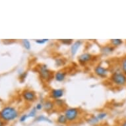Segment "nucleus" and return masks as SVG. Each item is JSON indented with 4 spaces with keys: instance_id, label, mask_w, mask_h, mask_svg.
<instances>
[{
    "instance_id": "1",
    "label": "nucleus",
    "mask_w": 126,
    "mask_h": 126,
    "mask_svg": "<svg viewBox=\"0 0 126 126\" xmlns=\"http://www.w3.org/2000/svg\"><path fill=\"white\" fill-rule=\"evenodd\" d=\"M0 116L5 121H11L15 119L18 116V112L12 107H6L0 112Z\"/></svg>"
},
{
    "instance_id": "2",
    "label": "nucleus",
    "mask_w": 126,
    "mask_h": 126,
    "mask_svg": "<svg viewBox=\"0 0 126 126\" xmlns=\"http://www.w3.org/2000/svg\"><path fill=\"white\" fill-rule=\"evenodd\" d=\"M111 80L112 83L119 87L126 85V75L123 72L116 71L114 73L111 77Z\"/></svg>"
},
{
    "instance_id": "3",
    "label": "nucleus",
    "mask_w": 126,
    "mask_h": 126,
    "mask_svg": "<svg viewBox=\"0 0 126 126\" xmlns=\"http://www.w3.org/2000/svg\"><path fill=\"white\" fill-rule=\"evenodd\" d=\"M65 116L68 122H73L79 116V110L77 108H69L65 112Z\"/></svg>"
},
{
    "instance_id": "4",
    "label": "nucleus",
    "mask_w": 126,
    "mask_h": 126,
    "mask_svg": "<svg viewBox=\"0 0 126 126\" xmlns=\"http://www.w3.org/2000/svg\"><path fill=\"white\" fill-rule=\"evenodd\" d=\"M39 73L41 78L43 80L48 81V80L50 79V77H51V72L47 68V66L46 65H41L40 68Z\"/></svg>"
},
{
    "instance_id": "5",
    "label": "nucleus",
    "mask_w": 126,
    "mask_h": 126,
    "mask_svg": "<svg viewBox=\"0 0 126 126\" xmlns=\"http://www.w3.org/2000/svg\"><path fill=\"white\" fill-rule=\"evenodd\" d=\"M94 72H95L96 75H97L98 76L100 77H106L108 73L107 69L104 68V67L100 66V65L96 67L94 69Z\"/></svg>"
},
{
    "instance_id": "6",
    "label": "nucleus",
    "mask_w": 126,
    "mask_h": 126,
    "mask_svg": "<svg viewBox=\"0 0 126 126\" xmlns=\"http://www.w3.org/2000/svg\"><path fill=\"white\" fill-rule=\"evenodd\" d=\"M92 59V56L89 53H85L81 54L78 58L79 62L81 64H85L87 62H89Z\"/></svg>"
},
{
    "instance_id": "7",
    "label": "nucleus",
    "mask_w": 126,
    "mask_h": 126,
    "mask_svg": "<svg viewBox=\"0 0 126 126\" xmlns=\"http://www.w3.org/2000/svg\"><path fill=\"white\" fill-rule=\"evenodd\" d=\"M23 97L26 100L29 102L33 101L35 99V94L34 92L31 91H25L23 94Z\"/></svg>"
},
{
    "instance_id": "8",
    "label": "nucleus",
    "mask_w": 126,
    "mask_h": 126,
    "mask_svg": "<svg viewBox=\"0 0 126 126\" xmlns=\"http://www.w3.org/2000/svg\"><path fill=\"white\" fill-rule=\"evenodd\" d=\"M63 91L62 89H53L51 91V96L56 100L59 99L63 96Z\"/></svg>"
},
{
    "instance_id": "9",
    "label": "nucleus",
    "mask_w": 126,
    "mask_h": 126,
    "mask_svg": "<svg viewBox=\"0 0 126 126\" xmlns=\"http://www.w3.org/2000/svg\"><path fill=\"white\" fill-rule=\"evenodd\" d=\"M81 44V42L80 40H77L71 46V53L72 54V56H75V54H76L77 52V50L80 47V46Z\"/></svg>"
},
{
    "instance_id": "10",
    "label": "nucleus",
    "mask_w": 126,
    "mask_h": 126,
    "mask_svg": "<svg viewBox=\"0 0 126 126\" xmlns=\"http://www.w3.org/2000/svg\"><path fill=\"white\" fill-rule=\"evenodd\" d=\"M65 73H63L62 71H59V72L56 73V75H55V78L57 81H63L65 79Z\"/></svg>"
},
{
    "instance_id": "11",
    "label": "nucleus",
    "mask_w": 126,
    "mask_h": 126,
    "mask_svg": "<svg viewBox=\"0 0 126 126\" xmlns=\"http://www.w3.org/2000/svg\"><path fill=\"white\" fill-rule=\"evenodd\" d=\"M114 46H106L104 47H103V48L102 49V53L105 54H110V53H112V52H114Z\"/></svg>"
},
{
    "instance_id": "12",
    "label": "nucleus",
    "mask_w": 126,
    "mask_h": 126,
    "mask_svg": "<svg viewBox=\"0 0 126 126\" xmlns=\"http://www.w3.org/2000/svg\"><path fill=\"white\" fill-rule=\"evenodd\" d=\"M54 102H52L51 101H46L44 104V109L46 110V111H50L51 110L53 109V108H54Z\"/></svg>"
},
{
    "instance_id": "13",
    "label": "nucleus",
    "mask_w": 126,
    "mask_h": 126,
    "mask_svg": "<svg viewBox=\"0 0 126 126\" xmlns=\"http://www.w3.org/2000/svg\"><path fill=\"white\" fill-rule=\"evenodd\" d=\"M110 42H111V44L115 48V47H118L119 46L122 45L123 44V40L121 39H112L110 40Z\"/></svg>"
},
{
    "instance_id": "14",
    "label": "nucleus",
    "mask_w": 126,
    "mask_h": 126,
    "mask_svg": "<svg viewBox=\"0 0 126 126\" xmlns=\"http://www.w3.org/2000/svg\"><path fill=\"white\" fill-rule=\"evenodd\" d=\"M121 69H122V72L126 75V56L122 58L121 61Z\"/></svg>"
},
{
    "instance_id": "15",
    "label": "nucleus",
    "mask_w": 126,
    "mask_h": 126,
    "mask_svg": "<svg viewBox=\"0 0 126 126\" xmlns=\"http://www.w3.org/2000/svg\"><path fill=\"white\" fill-rule=\"evenodd\" d=\"M67 120L66 117L65 115H60L58 118V122L60 124H66Z\"/></svg>"
},
{
    "instance_id": "16",
    "label": "nucleus",
    "mask_w": 126,
    "mask_h": 126,
    "mask_svg": "<svg viewBox=\"0 0 126 126\" xmlns=\"http://www.w3.org/2000/svg\"><path fill=\"white\" fill-rule=\"evenodd\" d=\"M23 44L27 50H30L31 48L30 42L28 40H23Z\"/></svg>"
},
{
    "instance_id": "17",
    "label": "nucleus",
    "mask_w": 126,
    "mask_h": 126,
    "mask_svg": "<svg viewBox=\"0 0 126 126\" xmlns=\"http://www.w3.org/2000/svg\"><path fill=\"white\" fill-rule=\"evenodd\" d=\"M36 120L38 121V122H40V121H46V122H49L51 123V121H50L49 119H48V118H46V117H44V116H39V117H38Z\"/></svg>"
},
{
    "instance_id": "18",
    "label": "nucleus",
    "mask_w": 126,
    "mask_h": 126,
    "mask_svg": "<svg viewBox=\"0 0 126 126\" xmlns=\"http://www.w3.org/2000/svg\"><path fill=\"white\" fill-rule=\"evenodd\" d=\"M107 116V114L105 113V112H102V113H100V114H98V116H96L97 118L98 119V120H103L104 118H105Z\"/></svg>"
},
{
    "instance_id": "19",
    "label": "nucleus",
    "mask_w": 126,
    "mask_h": 126,
    "mask_svg": "<svg viewBox=\"0 0 126 126\" xmlns=\"http://www.w3.org/2000/svg\"><path fill=\"white\" fill-rule=\"evenodd\" d=\"M60 41L62 42V43L66 44V45H69L71 44L72 43L73 40L71 39H63V40H60Z\"/></svg>"
},
{
    "instance_id": "20",
    "label": "nucleus",
    "mask_w": 126,
    "mask_h": 126,
    "mask_svg": "<svg viewBox=\"0 0 126 126\" xmlns=\"http://www.w3.org/2000/svg\"><path fill=\"white\" fill-rule=\"evenodd\" d=\"M36 108H34L33 109L31 110V112L29 113L28 116H29V117H34V116H36Z\"/></svg>"
},
{
    "instance_id": "21",
    "label": "nucleus",
    "mask_w": 126,
    "mask_h": 126,
    "mask_svg": "<svg viewBox=\"0 0 126 126\" xmlns=\"http://www.w3.org/2000/svg\"><path fill=\"white\" fill-rule=\"evenodd\" d=\"M36 42L38 44H43L46 43V42L48 41V39H40V40H36Z\"/></svg>"
},
{
    "instance_id": "22",
    "label": "nucleus",
    "mask_w": 126,
    "mask_h": 126,
    "mask_svg": "<svg viewBox=\"0 0 126 126\" xmlns=\"http://www.w3.org/2000/svg\"><path fill=\"white\" fill-rule=\"evenodd\" d=\"M98 121H99V120H98V119L97 118V117H94V118H91V120H89V122H90L91 124H95L96 123L98 122Z\"/></svg>"
},
{
    "instance_id": "23",
    "label": "nucleus",
    "mask_w": 126,
    "mask_h": 126,
    "mask_svg": "<svg viewBox=\"0 0 126 126\" xmlns=\"http://www.w3.org/2000/svg\"><path fill=\"white\" fill-rule=\"evenodd\" d=\"M28 117H29L28 115H26V114H25V115H23V116L21 117V118H20V122H25Z\"/></svg>"
},
{
    "instance_id": "24",
    "label": "nucleus",
    "mask_w": 126,
    "mask_h": 126,
    "mask_svg": "<svg viewBox=\"0 0 126 126\" xmlns=\"http://www.w3.org/2000/svg\"><path fill=\"white\" fill-rule=\"evenodd\" d=\"M56 104L58 106H63V101L61 99H57L56 100Z\"/></svg>"
},
{
    "instance_id": "25",
    "label": "nucleus",
    "mask_w": 126,
    "mask_h": 126,
    "mask_svg": "<svg viewBox=\"0 0 126 126\" xmlns=\"http://www.w3.org/2000/svg\"><path fill=\"white\" fill-rule=\"evenodd\" d=\"M35 108H36V110H41L42 108V105L41 104H38Z\"/></svg>"
},
{
    "instance_id": "26",
    "label": "nucleus",
    "mask_w": 126,
    "mask_h": 126,
    "mask_svg": "<svg viewBox=\"0 0 126 126\" xmlns=\"http://www.w3.org/2000/svg\"><path fill=\"white\" fill-rule=\"evenodd\" d=\"M121 126H126V121H124V122L121 124Z\"/></svg>"
},
{
    "instance_id": "27",
    "label": "nucleus",
    "mask_w": 126,
    "mask_h": 126,
    "mask_svg": "<svg viewBox=\"0 0 126 126\" xmlns=\"http://www.w3.org/2000/svg\"><path fill=\"white\" fill-rule=\"evenodd\" d=\"M3 125H4V124H3V122L1 120H0V126H3Z\"/></svg>"
}]
</instances>
